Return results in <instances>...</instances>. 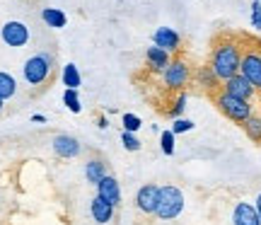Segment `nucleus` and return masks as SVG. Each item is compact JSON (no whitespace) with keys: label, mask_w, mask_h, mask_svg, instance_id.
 Masks as SVG:
<instances>
[{"label":"nucleus","mask_w":261,"mask_h":225,"mask_svg":"<svg viewBox=\"0 0 261 225\" xmlns=\"http://www.w3.org/2000/svg\"><path fill=\"white\" fill-rule=\"evenodd\" d=\"M240 63H242V54H240V46L237 41H218L213 48V56H211V70L215 73V78L225 83L234 75L240 73Z\"/></svg>","instance_id":"f257e3e1"},{"label":"nucleus","mask_w":261,"mask_h":225,"mask_svg":"<svg viewBox=\"0 0 261 225\" xmlns=\"http://www.w3.org/2000/svg\"><path fill=\"white\" fill-rule=\"evenodd\" d=\"M215 107L234 123H247L254 116V107L252 102H244V99H237L227 92H218L215 94Z\"/></svg>","instance_id":"f03ea898"},{"label":"nucleus","mask_w":261,"mask_h":225,"mask_svg":"<svg viewBox=\"0 0 261 225\" xmlns=\"http://www.w3.org/2000/svg\"><path fill=\"white\" fill-rule=\"evenodd\" d=\"M184 211V194H181V189L179 187H160V201H158V211H155V216L160 220H174Z\"/></svg>","instance_id":"7ed1b4c3"},{"label":"nucleus","mask_w":261,"mask_h":225,"mask_svg":"<svg viewBox=\"0 0 261 225\" xmlns=\"http://www.w3.org/2000/svg\"><path fill=\"white\" fill-rule=\"evenodd\" d=\"M51 68H54V58L48 56V54H37V56L24 61L22 73H24V80L29 85H41V83H46V78L51 75Z\"/></svg>","instance_id":"20e7f679"},{"label":"nucleus","mask_w":261,"mask_h":225,"mask_svg":"<svg viewBox=\"0 0 261 225\" xmlns=\"http://www.w3.org/2000/svg\"><path fill=\"white\" fill-rule=\"evenodd\" d=\"M189 80H191V70H189V66L184 63V61H172L165 70H162V83H165V87H169V90H179V92H184V87L189 85Z\"/></svg>","instance_id":"39448f33"},{"label":"nucleus","mask_w":261,"mask_h":225,"mask_svg":"<svg viewBox=\"0 0 261 225\" xmlns=\"http://www.w3.org/2000/svg\"><path fill=\"white\" fill-rule=\"evenodd\" d=\"M240 75H244L259 90L261 87V51H254V48L244 51L242 63H240Z\"/></svg>","instance_id":"423d86ee"},{"label":"nucleus","mask_w":261,"mask_h":225,"mask_svg":"<svg viewBox=\"0 0 261 225\" xmlns=\"http://www.w3.org/2000/svg\"><path fill=\"white\" fill-rule=\"evenodd\" d=\"M0 37H3V41L8 44V46H24L29 41V29L24 22H17V19H10V22H5L3 24V29H0Z\"/></svg>","instance_id":"0eeeda50"},{"label":"nucleus","mask_w":261,"mask_h":225,"mask_svg":"<svg viewBox=\"0 0 261 225\" xmlns=\"http://www.w3.org/2000/svg\"><path fill=\"white\" fill-rule=\"evenodd\" d=\"M223 92L232 94V97H237V99H244V102H252L254 92H256V87H254L244 75H234V78H230V80H225L223 83Z\"/></svg>","instance_id":"6e6552de"},{"label":"nucleus","mask_w":261,"mask_h":225,"mask_svg":"<svg viewBox=\"0 0 261 225\" xmlns=\"http://www.w3.org/2000/svg\"><path fill=\"white\" fill-rule=\"evenodd\" d=\"M158 201H160V187L158 184H143L136 194V206L138 211L148 213V216H155L158 211Z\"/></svg>","instance_id":"1a4fd4ad"},{"label":"nucleus","mask_w":261,"mask_h":225,"mask_svg":"<svg viewBox=\"0 0 261 225\" xmlns=\"http://www.w3.org/2000/svg\"><path fill=\"white\" fill-rule=\"evenodd\" d=\"M51 148H54V153H56L58 158L73 160V158L80 155L83 145H80V141L73 138V136H68V133H58V136H54V141H51Z\"/></svg>","instance_id":"9d476101"},{"label":"nucleus","mask_w":261,"mask_h":225,"mask_svg":"<svg viewBox=\"0 0 261 225\" xmlns=\"http://www.w3.org/2000/svg\"><path fill=\"white\" fill-rule=\"evenodd\" d=\"M97 196L102 198V201H107V204H112L114 208L119 206V204H121V187H119L116 177L107 174V177L97 184Z\"/></svg>","instance_id":"9b49d317"},{"label":"nucleus","mask_w":261,"mask_h":225,"mask_svg":"<svg viewBox=\"0 0 261 225\" xmlns=\"http://www.w3.org/2000/svg\"><path fill=\"white\" fill-rule=\"evenodd\" d=\"M152 44L160 46L162 51H167V54H174V51H179L181 39H179V34L172 27H158L155 34H152Z\"/></svg>","instance_id":"f8f14e48"},{"label":"nucleus","mask_w":261,"mask_h":225,"mask_svg":"<svg viewBox=\"0 0 261 225\" xmlns=\"http://www.w3.org/2000/svg\"><path fill=\"white\" fill-rule=\"evenodd\" d=\"M232 225H261L256 206L249 201H240L232 211Z\"/></svg>","instance_id":"ddd939ff"},{"label":"nucleus","mask_w":261,"mask_h":225,"mask_svg":"<svg viewBox=\"0 0 261 225\" xmlns=\"http://www.w3.org/2000/svg\"><path fill=\"white\" fill-rule=\"evenodd\" d=\"M114 211H116V208H114L112 204L102 201L99 196H94L92 201H90V213H92V220H94V223L109 225L114 220Z\"/></svg>","instance_id":"4468645a"},{"label":"nucleus","mask_w":261,"mask_h":225,"mask_svg":"<svg viewBox=\"0 0 261 225\" xmlns=\"http://www.w3.org/2000/svg\"><path fill=\"white\" fill-rule=\"evenodd\" d=\"M145 58H148V66L152 68V70H158V73H162V70H165V68L172 63V61H169V54H167V51H162V48L155 46V44H152V46H148V51H145Z\"/></svg>","instance_id":"2eb2a0df"},{"label":"nucleus","mask_w":261,"mask_h":225,"mask_svg":"<svg viewBox=\"0 0 261 225\" xmlns=\"http://www.w3.org/2000/svg\"><path fill=\"white\" fill-rule=\"evenodd\" d=\"M104 177H107V165H104V160L94 158V160H90V162L85 165V179H87L90 184L97 187Z\"/></svg>","instance_id":"dca6fc26"},{"label":"nucleus","mask_w":261,"mask_h":225,"mask_svg":"<svg viewBox=\"0 0 261 225\" xmlns=\"http://www.w3.org/2000/svg\"><path fill=\"white\" fill-rule=\"evenodd\" d=\"M41 19L46 22L48 27H54V29H63L65 24H68L65 12L63 10H58V8H44L41 10Z\"/></svg>","instance_id":"f3484780"},{"label":"nucleus","mask_w":261,"mask_h":225,"mask_svg":"<svg viewBox=\"0 0 261 225\" xmlns=\"http://www.w3.org/2000/svg\"><path fill=\"white\" fill-rule=\"evenodd\" d=\"M63 85L65 90H77L80 85H83V78H80V70H77V66L75 63H65L63 66Z\"/></svg>","instance_id":"a211bd4d"},{"label":"nucleus","mask_w":261,"mask_h":225,"mask_svg":"<svg viewBox=\"0 0 261 225\" xmlns=\"http://www.w3.org/2000/svg\"><path fill=\"white\" fill-rule=\"evenodd\" d=\"M15 92H17V80L10 73H0V99L5 102L10 97H15Z\"/></svg>","instance_id":"6ab92c4d"},{"label":"nucleus","mask_w":261,"mask_h":225,"mask_svg":"<svg viewBox=\"0 0 261 225\" xmlns=\"http://www.w3.org/2000/svg\"><path fill=\"white\" fill-rule=\"evenodd\" d=\"M196 80H198V85L201 87H205V90H215L218 87V78H215V73L211 70V66H203V68H198V73H196Z\"/></svg>","instance_id":"aec40b11"},{"label":"nucleus","mask_w":261,"mask_h":225,"mask_svg":"<svg viewBox=\"0 0 261 225\" xmlns=\"http://www.w3.org/2000/svg\"><path fill=\"white\" fill-rule=\"evenodd\" d=\"M247 136L252 138L254 143H261V116H252L247 123H242Z\"/></svg>","instance_id":"412c9836"},{"label":"nucleus","mask_w":261,"mask_h":225,"mask_svg":"<svg viewBox=\"0 0 261 225\" xmlns=\"http://www.w3.org/2000/svg\"><path fill=\"white\" fill-rule=\"evenodd\" d=\"M174 143H177V136L172 133V129L160 133V145H162V153H165V155H174V148H177Z\"/></svg>","instance_id":"4be33fe9"},{"label":"nucleus","mask_w":261,"mask_h":225,"mask_svg":"<svg viewBox=\"0 0 261 225\" xmlns=\"http://www.w3.org/2000/svg\"><path fill=\"white\" fill-rule=\"evenodd\" d=\"M63 104L73 114L83 112V104H80V97H77V90H65V92H63Z\"/></svg>","instance_id":"5701e85b"},{"label":"nucleus","mask_w":261,"mask_h":225,"mask_svg":"<svg viewBox=\"0 0 261 225\" xmlns=\"http://www.w3.org/2000/svg\"><path fill=\"white\" fill-rule=\"evenodd\" d=\"M121 143H123V148L128 150V153H138V150L143 148V143L138 141V136H136V133H128V131L121 133Z\"/></svg>","instance_id":"b1692460"},{"label":"nucleus","mask_w":261,"mask_h":225,"mask_svg":"<svg viewBox=\"0 0 261 225\" xmlns=\"http://www.w3.org/2000/svg\"><path fill=\"white\" fill-rule=\"evenodd\" d=\"M121 121H123V131H128V133H138L140 126H143L140 116H136V114H123Z\"/></svg>","instance_id":"393cba45"},{"label":"nucleus","mask_w":261,"mask_h":225,"mask_svg":"<svg viewBox=\"0 0 261 225\" xmlns=\"http://www.w3.org/2000/svg\"><path fill=\"white\" fill-rule=\"evenodd\" d=\"M194 126L196 123L191 121V119H174V123H172V133H174V136H179V133H189V131H194Z\"/></svg>","instance_id":"a878e982"},{"label":"nucleus","mask_w":261,"mask_h":225,"mask_svg":"<svg viewBox=\"0 0 261 225\" xmlns=\"http://www.w3.org/2000/svg\"><path fill=\"white\" fill-rule=\"evenodd\" d=\"M184 107H187V92H179L177 102L174 107L169 109V116H174V119H181V112H184Z\"/></svg>","instance_id":"bb28decb"},{"label":"nucleus","mask_w":261,"mask_h":225,"mask_svg":"<svg viewBox=\"0 0 261 225\" xmlns=\"http://www.w3.org/2000/svg\"><path fill=\"white\" fill-rule=\"evenodd\" d=\"M252 27L261 29V3H256V0L252 3Z\"/></svg>","instance_id":"cd10ccee"},{"label":"nucleus","mask_w":261,"mask_h":225,"mask_svg":"<svg viewBox=\"0 0 261 225\" xmlns=\"http://www.w3.org/2000/svg\"><path fill=\"white\" fill-rule=\"evenodd\" d=\"M97 126H99V129H107V126H109V119H107V116H99V119H97Z\"/></svg>","instance_id":"c85d7f7f"},{"label":"nucleus","mask_w":261,"mask_h":225,"mask_svg":"<svg viewBox=\"0 0 261 225\" xmlns=\"http://www.w3.org/2000/svg\"><path fill=\"white\" fill-rule=\"evenodd\" d=\"M32 121L34 123H46V116H44V114H34V116H32Z\"/></svg>","instance_id":"c756f323"},{"label":"nucleus","mask_w":261,"mask_h":225,"mask_svg":"<svg viewBox=\"0 0 261 225\" xmlns=\"http://www.w3.org/2000/svg\"><path fill=\"white\" fill-rule=\"evenodd\" d=\"M254 206H256V213H259V218H261V194L256 196V204H254Z\"/></svg>","instance_id":"7c9ffc66"},{"label":"nucleus","mask_w":261,"mask_h":225,"mask_svg":"<svg viewBox=\"0 0 261 225\" xmlns=\"http://www.w3.org/2000/svg\"><path fill=\"white\" fill-rule=\"evenodd\" d=\"M3 107H5V102H3V99H0V112H3Z\"/></svg>","instance_id":"2f4dec72"},{"label":"nucleus","mask_w":261,"mask_h":225,"mask_svg":"<svg viewBox=\"0 0 261 225\" xmlns=\"http://www.w3.org/2000/svg\"><path fill=\"white\" fill-rule=\"evenodd\" d=\"M256 3H261V0H256Z\"/></svg>","instance_id":"473e14b6"},{"label":"nucleus","mask_w":261,"mask_h":225,"mask_svg":"<svg viewBox=\"0 0 261 225\" xmlns=\"http://www.w3.org/2000/svg\"><path fill=\"white\" fill-rule=\"evenodd\" d=\"M259 92H261V87H259Z\"/></svg>","instance_id":"72a5a7b5"}]
</instances>
